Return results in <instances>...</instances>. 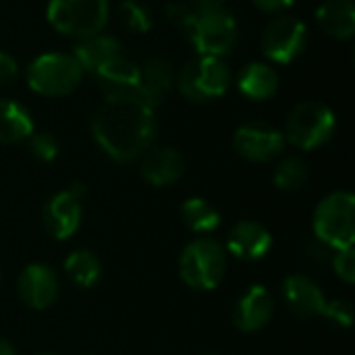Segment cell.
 I'll use <instances>...</instances> for the list:
<instances>
[{
  "label": "cell",
  "mask_w": 355,
  "mask_h": 355,
  "mask_svg": "<svg viewBox=\"0 0 355 355\" xmlns=\"http://www.w3.org/2000/svg\"><path fill=\"white\" fill-rule=\"evenodd\" d=\"M181 216H183V223L187 225V229H191L193 233H200V235L212 233L220 225L218 210L204 198L185 200L181 206Z\"/></svg>",
  "instance_id": "23"
},
{
  "label": "cell",
  "mask_w": 355,
  "mask_h": 355,
  "mask_svg": "<svg viewBox=\"0 0 355 355\" xmlns=\"http://www.w3.org/2000/svg\"><path fill=\"white\" fill-rule=\"evenodd\" d=\"M283 295H285L287 308L300 318L322 316L324 306H327V297L320 291V287L312 279L302 277V275H293L285 279Z\"/></svg>",
  "instance_id": "16"
},
{
  "label": "cell",
  "mask_w": 355,
  "mask_h": 355,
  "mask_svg": "<svg viewBox=\"0 0 355 355\" xmlns=\"http://www.w3.org/2000/svg\"><path fill=\"white\" fill-rule=\"evenodd\" d=\"M64 272L75 285H79L81 289H89L100 281L102 264L96 258V254L87 250H77V252H71L69 258L64 260Z\"/></svg>",
  "instance_id": "24"
},
{
  "label": "cell",
  "mask_w": 355,
  "mask_h": 355,
  "mask_svg": "<svg viewBox=\"0 0 355 355\" xmlns=\"http://www.w3.org/2000/svg\"><path fill=\"white\" fill-rule=\"evenodd\" d=\"M285 133L268 123H248L241 125L233 135V146L237 154L250 162H270L285 150Z\"/></svg>",
  "instance_id": "11"
},
{
  "label": "cell",
  "mask_w": 355,
  "mask_h": 355,
  "mask_svg": "<svg viewBox=\"0 0 355 355\" xmlns=\"http://www.w3.org/2000/svg\"><path fill=\"white\" fill-rule=\"evenodd\" d=\"M314 235L331 250L354 248L355 198L349 191L327 196L314 212Z\"/></svg>",
  "instance_id": "5"
},
{
  "label": "cell",
  "mask_w": 355,
  "mask_h": 355,
  "mask_svg": "<svg viewBox=\"0 0 355 355\" xmlns=\"http://www.w3.org/2000/svg\"><path fill=\"white\" fill-rule=\"evenodd\" d=\"M237 87L248 100H268L279 89V73L272 64L262 60L248 62L237 75Z\"/></svg>",
  "instance_id": "18"
},
{
  "label": "cell",
  "mask_w": 355,
  "mask_h": 355,
  "mask_svg": "<svg viewBox=\"0 0 355 355\" xmlns=\"http://www.w3.org/2000/svg\"><path fill=\"white\" fill-rule=\"evenodd\" d=\"M33 133L29 110L15 100H0V144H19Z\"/></svg>",
  "instance_id": "22"
},
{
  "label": "cell",
  "mask_w": 355,
  "mask_h": 355,
  "mask_svg": "<svg viewBox=\"0 0 355 355\" xmlns=\"http://www.w3.org/2000/svg\"><path fill=\"white\" fill-rule=\"evenodd\" d=\"M0 279H2V272H0Z\"/></svg>",
  "instance_id": "36"
},
{
  "label": "cell",
  "mask_w": 355,
  "mask_h": 355,
  "mask_svg": "<svg viewBox=\"0 0 355 355\" xmlns=\"http://www.w3.org/2000/svg\"><path fill=\"white\" fill-rule=\"evenodd\" d=\"M42 355H54V354H42Z\"/></svg>",
  "instance_id": "35"
},
{
  "label": "cell",
  "mask_w": 355,
  "mask_h": 355,
  "mask_svg": "<svg viewBox=\"0 0 355 355\" xmlns=\"http://www.w3.org/2000/svg\"><path fill=\"white\" fill-rule=\"evenodd\" d=\"M17 75H19V64H17V60H15L8 52L0 50V85L12 83Z\"/></svg>",
  "instance_id": "31"
},
{
  "label": "cell",
  "mask_w": 355,
  "mask_h": 355,
  "mask_svg": "<svg viewBox=\"0 0 355 355\" xmlns=\"http://www.w3.org/2000/svg\"><path fill=\"white\" fill-rule=\"evenodd\" d=\"M139 173L146 183L154 187H166L177 183L185 173V158L179 150L168 146L150 148L139 164Z\"/></svg>",
  "instance_id": "12"
},
{
  "label": "cell",
  "mask_w": 355,
  "mask_h": 355,
  "mask_svg": "<svg viewBox=\"0 0 355 355\" xmlns=\"http://www.w3.org/2000/svg\"><path fill=\"white\" fill-rule=\"evenodd\" d=\"M173 83H175V73L171 62L164 58H152L139 67V81L135 85V94L152 108H156L158 104H162Z\"/></svg>",
  "instance_id": "17"
},
{
  "label": "cell",
  "mask_w": 355,
  "mask_h": 355,
  "mask_svg": "<svg viewBox=\"0 0 355 355\" xmlns=\"http://www.w3.org/2000/svg\"><path fill=\"white\" fill-rule=\"evenodd\" d=\"M333 268H335V275H337L339 279H343L345 283H354L355 281L354 248L335 250V256H333Z\"/></svg>",
  "instance_id": "30"
},
{
  "label": "cell",
  "mask_w": 355,
  "mask_h": 355,
  "mask_svg": "<svg viewBox=\"0 0 355 355\" xmlns=\"http://www.w3.org/2000/svg\"><path fill=\"white\" fill-rule=\"evenodd\" d=\"M179 94L196 104L223 98L231 85V71L218 56H196L185 62L175 77Z\"/></svg>",
  "instance_id": "4"
},
{
  "label": "cell",
  "mask_w": 355,
  "mask_h": 355,
  "mask_svg": "<svg viewBox=\"0 0 355 355\" xmlns=\"http://www.w3.org/2000/svg\"><path fill=\"white\" fill-rule=\"evenodd\" d=\"M94 77L100 81V85L106 89V94L114 92H135V85L139 81V64H135L131 58L119 54L106 64H102Z\"/></svg>",
  "instance_id": "21"
},
{
  "label": "cell",
  "mask_w": 355,
  "mask_h": 355,
  "mask_svg": "<svg viewBox=\"0 0 355 355\" xmlns=\"http://www.w3.org/2000/svg\"><path fill=\"white\" fill-rule=\"evenodd\" d=\"M71 54L75 56V60L79 62L83 73L94 75L102 64H106L108 60H112L114 56L121 54V44L114 35L98 33V35L79 40Z\"/></svg>",
  "instance_id": "19"
},
{
  "label": "cell",
  "mask_w": 355,
  "mask_h": 355,
  "mask_svg": "<svg viewBox=\"0 0 355 355\" xmlns=\"http://www.w3.org/2000/svg\"><path fill=\"white\" fill-rule=\"evenodd\" d=\"M123 25L133 33H148L154 25L150 8L139 0H123L119 6Z\"/></svg>",
  "instance_id": "26"
},
{
  "label": "cell",
  "mask_w": 355,
  "mask_h": 355,
  "mask_svg": "<svg viewBox=\"0 0 355 355\" xmlns=\"http://www.w3.org/2000/svg\"><path fill=\"white\" fill-rule=\"evenodd\" d=\"M92 135L112 160L133 162L154 144V108L135 92L106 94L92 119Z\"/></svg>",
  "instance_id": "1"
},
{
  "label": "cell",
  "mask_w": 355,
  "mask_h": 355,
  "mask_svg": "<svg viewBox=\"0 0 355 355\" xmlns=\"http://www.w3.org/2000/svg\"><path fill=\"white\" fill-rule=\"evenodd\" d=\"M0 355H17V352H15V347L10 343L0 339Z\"/></svg>",
  "instance_id": "34"
},
{
  "label": "cell",
  "mask_w": 355,
  "mask_h": 355,
  "mask_svg": "<svg viewBox=\"0 0 355 355\" xmlns=\"http://www.w3.org/2000/svg\"><path fill=\"white\" fill-rule=\"evenodd\" d=\"M227 256L220 243L200 237L185 245L179 258V275L183 283L198 291H212L225 277Z\"/></svg>",
  "instance_id": "7"
},
{
  "label": "cell",
  "mask_w": 355,
  "mask_h": 355,
  "mask_svg": "<svg viewBox=\"0 0 355 355\" xmlns=\"http://www.w3.org/2000/svg\"><path fill=\"white\" fill-rule=\"evenodd\" d=\"M46 19L54 31L79 42L104 31L110 4L108 0H50Z\"/></svg>",
  "instance_id": "3"
},
{
  "label": "cell",
  "mask_w": 355,
  "mask_h": 355,
  "mask_svg": "<svg viewBox=\"0 0 355 355\" xmlns=\"http://www.w3.org/2000/svg\"><path fill=\"white\" fill-rule=\"evenodd\" d=\"M187 31L200 56L223 58L237 42V21L225 6L196 8Z\"/></svg>",
  "instance_id": "6"
},
{
  "label": "cell",
  "mask_w": 355,
  "mask_h": 355,
  "mask_svg": "<svg viewBox=\"0 0 355 355\" xmlns=\"http://www.w3.org/2000/svg\"><path fill=\"white\" fill-rule=\"evenodd\" d=\"M164 15H166V19L173 25H177L181 29H187L191 19H193V15H196V6L191 2H185V0H175V2L166 4Z\"/></svg>",
  "instance_id": "29"
},
{
  "label": "cell",
  "mask_w": 355,
  "mask_h": 355,
  "mask_svg": "<svg viewBox=\"0 0 355 355\" xmlns=\"http://www.w3.org/2000/svg\"><path fill=\"white\" fill-rule=\"evenodd\" d=\"M85 196V187L81 183H73L69 189L54 193L44 210H42V220L44 229L48 231L50 237L54 239H69L75 235L81 223V200Z\"/></svg>",
  "instance_id": "10"
},
{
  "label": "cell",
  "mask_w": 355,
  "mask_h": 355,
  "mask_svg": "<svg viewBox=\"0 0 355 355\" xmlns=\"http://www.w3.org/2000/svg\"><path fill=\"white\" fill-rule=\"evenodd\" d=\"M83 69L73 54L46 52L35 56L25 69V81L31 92L46 98H62L73 94L83 81Z\"/></svg>",
  "instance_id": "2"
},
{
  "label": "cell",
  "mask_w": 355,
  "mask_h": 355,
  "mask_svg": "<svg viewBox=\"0 0 355 355\" xmlns=\"http://www.w3.org/2000/svg\"><path fill=\"white\" fill-rule=\"evenodd\" d=\"M337 127L335 112L331 106L318 102V100H306L300 102L287 116V133L285 139H289L300 150H316L324 146Z\"/></svg>",
  "instance_id": "8"
},
{
  "label": "cell",
  "mask_w": 355,
  "mask_h": 355,
  "mask_svg": "<svg viewBox=\"0 0 355 355\" xmlns=\"http://www.w3.org/2000/svg\"><path fill=\"white\" fill-rule=\"evenodd\" d=\"M322 316H324L327 320H331L333 324H337V327L349 329L352 322H354V308H352V304H349L347 300L327 302Z\"/></svg>",
  "instance_id": "28"
},
{
  "label": "cell",
  "mask_w": 355,
  "mask_h": 355,
  "mask_svg": "<svg viewBox=\"0 0 355 355\" xmlns=\"http://www.w3.org/2000/svg\"><path fill=\"white\" fill-rule=\"evenodd\" d=\"M316 21L322 31L335 40H352L355 33L354 0H327L316 8Z\"/></svg>",
  "instance_id": "20"
},
{
  "label": "cell",
  "mask_w": 355,
  "mask_h": 355,
  "mask_svg": "<svg viewBox=\"0 0 355 355\" xmlns=\"http://www.w3.org/2000/svg\"><path fill=\"white\" fill-rule=\"evenodd\" d=\"M254 6H258L264 12H272V15H283L285 10H289L295 0H252Z\"/></svg>",
  "instance_id": "32"
},
{
  "label": "cell",
  "mask_w": 355,
  "mask_h": 355,
  "mask_svg": "<svg viewBox=\"0 0 355 355\" xmlns=\"http://www.w3.org/2000/svg\"><path fill=\"white\" fill-rule=\"evenodd\" d=\"M196 8H208V6H225V0H191Z\"/></svg>",
  "instance_id": "33"
},
{
  "label": "cell",
  "mask_w": 355,
  "mask_h": 355,
  "mask_svg": "<svg viewBox=\"0 0 355 355\" xmlns=\"http://www.w3.org/2000/svg\"><path fill=\"white\" fill-rule=\"evenodd\" d=\"M308 44V25L293 15H277L262 33V52L270 62L289 64Z\"/></svg>",
  "instance_id": "9"
},
{
  "label": "cell",
  "mask_w": 355,
  "mask_h": 355,
  "mask_svg": "<svg viewBox=\"0 0 355 355\" xmlns=\"http://www.w3.org/2000/svg\"><path fill=\"white\" fill-rule=\"evenodd\" d=\"M308 181V166L302 158L289 156L283 158L275 171V185L281 191H297Z\"/></svg>",
  "instance_id": "25"
},
{
  "label": "cell",
  "mask_w": 355,
  "mask_h": 355,
  "mask_svg": "<svg viewBox=\"0 0 355 355\" xmlns=\"http://www.w3.org/2000/svg\"><path fill=\"white\" fill-rule=\"evenodd\" d=\"M275 314V304L266 287L252 285L233 308V324L243 333H256L264 329Z\"/></svg>",
  "instance_id": "13"
},
{
  "label": "cell",
  "mask_w": 355,
  "mask_h": 355,
  "mask_svg": "<svg viewBox=\"0 0 355 355\" xmlns=\"http://www.w3.org/2000/svg\"><path fill=\"white\" fill-rule=\"evenodd\" d=\"M270 248L272 235L256 220H241L227 235V250L239 260H260Z\"/></svg>",
  "instance_id": "15"
},
{
  "label": "cell",
  "mask_w": 355,
  "mask_h": 355,
  "mask_svg": "<svg viewBox=\"0 0 355 355\" xmlns=\"http://www.w3.org/2000/svg\"><path fill=\"white\" fill-rule=\"evenodd\" d=\"M19 295L33 310L52 306L58 297V279L54 270L44 264H29L19 277Z\"/></svg>",
  "instance_id": "14"
},
{
  "label": "cell",
  "mask_w": 355,
  "mask_h": 355,
  "mask_svg": "<svg viewBox=\"0 0 355 355\" xmlns=\"http://www.w3.org/2000/svg\"><path fill=\"white\" fill-rule=\"evenodd\" d=\"M29 150L42 162H52L58 156V141L50 133H31L29 135Z\"/></svg>",
  "instance_id": "27"
}]
</instances>
